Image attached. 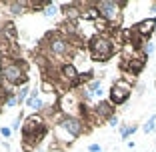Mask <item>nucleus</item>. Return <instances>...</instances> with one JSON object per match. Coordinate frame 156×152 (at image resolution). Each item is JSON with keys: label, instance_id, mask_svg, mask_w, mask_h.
I'll use <instances>...</instances> for the list:
<instances>
[{"label": "nucleus", "instance_id": "nucleus-1", "mask_svg": "<svg viewBox=\"0 0 156 152\" xmlns=\"http://www.w3.org/2000/svg\"><path fill=\"white\" fill-rule=\"evenodd\" d=\"M76 42H82L76 36H68L62 30L46 32V36L40 40V56H46L52 64H64L66 58H72L78 50Z\"/></svg>", "mask_w": 156, "mask_h": 152}, {"label": "nucleus", "instance_id": "nucleus-2", "mask_svg": "<svg viewBox=\"0 0 156 152\" xmlns=\"http://www.w3.org/2000/svg\"><path fill=\"white\" fill-rule=\"evenodd\" d=\"M22 150L24 152H32L38 148V144L46 138L48 134V122L42 114H30L28 118H24V124H22Z\"/></svg>", "mask_w": 156, "mask_h": 152}, {"label": "nucleus", "instance_id": "nucleus-3", "mask_svg": "<svg viewBox=\"0 0 156 152\" xmlns=\"http://www.w3.org/2000/svg\"><path fill=\"white\" fill-rule=\"evenodd\" d=\"M0 80L12 88H22L28 84V62L22 58H0Z\"/></svg>", "mask_w": 156, "mask_h": 152}, {"label": "nucleus", "instance_id": "nucleus-4", "mask_svg": "<svg viewBox=\"0 0 156 152\" xmlns=\"http://www.w3.org/2000/svg\"><path fill=\"white\" fill-rule=\"evenodd\" d=\"M54 132L56 134L64 132V140H62V142H64V148H68L76 138H80L82 134L88 132V126L78 114H68V116H62V118L56 122ZM58 150H62V144L58 146Z\"/></svg>", "mask_w": 156, "mask_h": 152}, {"label": "nucleus", "instance_id": "nucleus-5", "mask_svg": "<svg viewBox=\"0 0 156 152\" xmlns=\"http://www.w3.org/2000/svg\"><path fill=\"white\" fill-rule=\"evenodd\" d=\"M86 50H88L90 60H94V62H108L116 52V44L108 34H94L88 40Z\"/></svg>", "mask_w": 156, "mask_h": 152}, {"label": "nucleus", "instance_id": "nucleus-6", "mask_svg": "<svg viewBox=\"0 0 156 152\" xmlns=\"http://www.w3.org/2000/svg\"><path fill=\"white\" fill-rule=\"evenodd\" d=\"M126 0L124 2H114V0H102V2H96V10L100 14V18H104L106 22H110L112 26L118 28L120 22H122V10L126 8Z\"/></svg>", "mask_w": 156, "mask_h": 152}, {"label": "nucleus", "instance_id": "nucleus-7", "mask_svg": "<svg viewBox=\"0 0 156 152\" xmlns=\"http://www.w3.org/2000/svg\"><path fill=\"white\" fill-rule=\"evenodd\" d=\"M130 94H132V82H130V80H126V78H118L110 86L108 100H110L114 106H122L124 102H128Z\"/></svg>", "mask_w": 156, "mask_h": 152}, {"label": "nucleus", "instance_id": "nucleus-8", "mask_svg": "<svg viewBox=\"0 0 156 152\" xmlns=\"http://www.w3.org/2000/svg\"><path fill=\"white\" fill-rule=\"evenodd\" d=\"M146 58L148 56L144 52H138V54H132V56H122L120 70L130 74V76H138L144 70V66H146Z\"/></svg>", "mask_w": 156, "mask_h": 152}, {"label": "nucleus", "instance_id": "nucleus-9", "mask_svg": "<svg viewBox=\"0 0 156 152\" xmlns=\"http://www.w3.org/2000/svg\"><path fill=\"white\" fill-rule=\"evenodd\" d=\"M4 8L12 16H20L30 10V0H8V2H4Z\"/></svg>", "mask_w": 156, "mask_h": 152}, {"label": "nucleus", "instance_id": "nucleus-10", "mask_svg": "<svg viewBox=\"0 0 156 152\" xmlns=\"http://www.w3.org/2000/svg\"><path fill=\"white\" fill-rule=\"evenodd\" d=\"M136 130H138V126H136V124H128V126L124 124V126H120V136H122L124 140H128L130 136L136 132Z\"/></svg>", "mask_w": 156, "mask_h": 152}, {"label": "nucleus", "instance_id": "nucleus-11", "mask_svg": "<svg viewBox=\"0 0 156 152\" xmlns=\"http://www.w3.org/2000/svg\"><path fill=\"white\" fill-rule=\"evenodd\" d=\"M28 96H30V88H28V84H26V86H22V88H18V90H16L18 106H20V104H24V102L28 100Z\"/></svg>", "mask_w": 156, "mask_h": 152}, {"label": "nucleus", "instance_id": "nucleus-12", "mask_svg": "<svg viewBox=\"0 0 156 152\" xmlns=\"http://www.w3.org/2000/svg\"><path fill=\"white\" fill-rule=\"evenodd\" d=\"M58 12H60V10H58V4H52V2H48V6L42 10V14H44L46 18H52V16H56Z\"/></svg>", "mask_w": 156, "mask_h": 152}, {"label": "nucleus", "instance_id": "nucleus-13", "mask_svg": "<svg viewBox=\"0 0 156 152\" xmlns=\"http://www.w3.org/2000/svg\"><path fill=\"white\" fill-rule=\"evenodd\" d=\"M154 126H156V114H152L150 118L146 120V124L142 126V130H144V132H146V134H150L152 130H154Z\"/></svg>", "mask_w": 156, "mask_h": 152}, {"label": "nucleus", "instance_id": "nucleus-14", "mask_svg": "<svg viewBox=\"0 0 156 152\" xmlns=\"http://www.w3.org/2000/svg\"><path fill=\"white\" fill-rule=\"evenodd\" d=\"M22 124H24V118H22V114H18L16 118H14V122H12V132H16V130H22Z\"/></svg>", "mask_w": 156, "mask_h": 152}, {"label": "nucleus", "instance_id": "nucleus-15", "mask_svg": "<svg viewBox=\"0 0 156 152\" xmlns=\"http://www.w3.org/2000/svg\"><path fill=\"white\" fill-rule=\"evenodd\" d=\"M0 134H2V138H10V136H12V128H8V126H0Z\"/></svg>", "mask_w": 156, "mask_h": 152}, {"label": "nucleus", "instance_id": "nucleus-16", "mask_svg": "<svg viewBox=\"0 0 156 152\" xmlns=\"http://www.w3.org/2000/svg\"><path fill=\"white\" fill-rule=\"evenodd\" d=\"M88 152H102V148H100V144H90V146H88Z\"/></svg>", "mask_w": 156, "mask_h": 152}, {"label": "nucleus", "instance_id": "nucleus-17", "mask_svg": "<svg viewBox=\"0 0 156 152\" xmlns=\"http://www.w3.org/2000/svg\"><path fill=\"white\" fill-rule=\"evenodd\" d=\"M108 126H112V128H114V126H118V118H116V116H112V118L108 120Z\"/></svg>", "mask_w": 156, "mask_h": 152}, {"label": "nucleus", "instance_id": "nucleus-18", "mask_svg": "<svg viewBox=\"0 0 156 152\" xmlns=\"http://www.w3.org/2000/svg\"><path fill=\"white\" fill-rule=\"evenodd\" d=\"M150 10H152V12H156V2H152V6H150Z\"/></svg>", "mask_w": 156, "mask_h": 152}]
</instances>
